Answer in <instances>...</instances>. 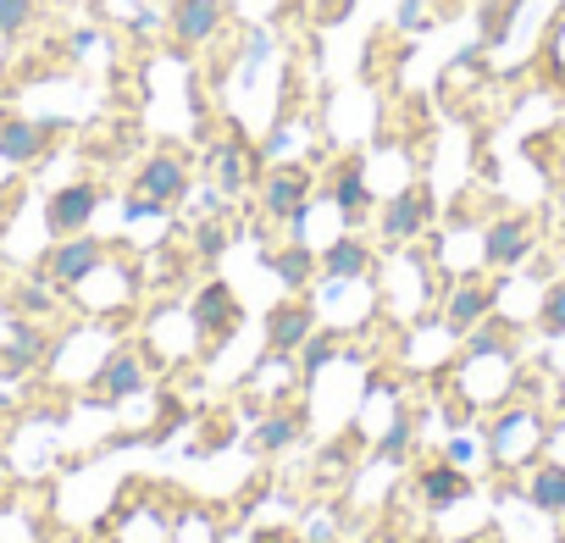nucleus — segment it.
<instances>
[{
  "label": "nucleus",
  "instance_id": "1",
  "mask_svg": "<svg viewBox=\"0 0 565 543\" xmlns=\"http://www.w3.org/2000/svg\"><path fill=\"white\" fill-rule=\"evenodd\" d=\"M189 322H194V339H200V350L205 355H216L233 333H238V322H244V306H238V295L222 284V278H211L194 300H189Z\"/></svg>",
  "mask_w": 565,
  "mask_h": 543
},
{
  "label": "nucleus",
  "instance_id": "2",
  "mask_svg": "<svg viewBox=\"0 0 565 543\" xmlns=\"http://www.w3.org/2000/svg\"><path fill=\"white\" fill-rule=\"evenodd\" d=\"M311 167H300V161H289V167H271L266 178H260V211L271 216V222H289L295 233L306 227V205H311Z\"/></svg>",
  "mask_w": 565,
  "mask_h": 543
},
{
  "label": "nucleus",
  "instance_id": "3",
  "mask_svg": "<svg viewBox=\"0 0 565 543\" xmlns=\"http://www.w3.org/2000/svg\"><path fill=\"white\" fill-rule=\"evenodd\" d=\"M100 266H106V244L84 227V233L56 238V244L45 249V284H51V289H78V284L95 278Z\"/></svg>",
  "mask_w": 565,
  "mask_h": 543
},
{
  "label": "nucleus",
  "instance_id": "4",
  "mask_svg": "<svg viewBox=\"0 0 565 543\" xmlns=\"http://www.w3.org/2000/svg\"><path fill=\"white\" fill-rule=\"evenodd\" d=\"M532 249H537V222L526 211H504L482 227V266H493V272L521 266Z\"/></svg>",
  "mask_w": 565,
  "mask_h": 543
},
{
  "label": "nucleus",
  "instance_id": "5",
  "mask_svg": "<svg viewBox=\"0 0 565 543\" xmlns=\"http://www.w3.org/2000/svg\"><path fill=\"white\" fill-rule=\"evenodd\" d=\"M100 200H106V189H100L95 178L62 183V189L45 200V233H51V238H73V233H84V227L95 222Z\"/></svg>",
  "mask_w": 565,
  "mask_h": 543
},
{
  "label": "nucleus",
  "instance_id": "6",
  "mask_svg": "<svg viewBox=\"0 0 565 543\" xmlns=\"http://www.w3.org/2000/svg\"><path fill=\"white\" fill-rule=\"evenodd\" d=\"M145 388H150L145 355H139L134 344H122V350H111V355L100 361V372L89 377V405H122V400H134V394H145Z\"/></svg>",
  "mask_w": 565,
  "mask_h": 543
},
{
  "label": "nucleus",
  "instance_id": "7",
  "mask_svg": "<svg viewBox=\"0 0 565 543\" xmlns=\"http://www.w3.org/2000/svg\"><path fill=\"white\" fill-rule=\"evenodd\" d=\"M433 211H438V200H433V189L427 183H411V189H399L388 205H383V216H377V233H383V244L394 249V244H411L427 222H433Z\"/></svg>",
  "mask_w": 565,
  "mask_h": 543
},
{
  "label": "nucleus",
  "instance_id": "8",
  "mask_svg": "<svg viewBox=\"0 0 565 543\" xmlns=\"http://www.w3.org/2000/svg\"><path fill=\"white\" fill-rule=\"evenodd\" d=\"M227 23V0H172V12H167V29L178 40V51H200L222 34Z\"/></svg>",
  "mask_w": 565,
  "mask_h": 543
},
{
  "label": "nucleus",
  "instance_id": "9",
  "mask_svg": "<svg viewBox=\"0 0 565 543\" xmlns=\"http://www.w3.org/2000/svg\"><path fill=\"white\" fill-rule=\"evenodd\" d=\"M62 134V123H34V117H0V161L7 167H34L51 139Z\"/></svg>",
  "mask_w": 565,
  "mask_h": 543
},
{
  "label": "nucleus",
  "instance_id": "10",
  "mask_svg": "<svg viewBox=\"0 0 565 543\" xmlns=\"http://www.w3.org/2000/svg\"><path fill=\"white\" fill-rule=\"evenodd\" d=\"M189 161L178 156V150H156V156H145V167L134 172V189L139 194H150V200H161V205H178L183 194H189Z\"/></svg>",
  "mask_w": 565,
  "mask_h": 543
},
{
  "label": "nucleus",
  "instance_id": "11",
  "mask_svg": "<svg viewBox=\"0 0 565 543\" xmlns=\"http://www.w3.org/2000/svg\"><path fill=\"white\" fill-rule=\"evenodd\" d=\"M317 333V306L311 300H282L266 311V344L271 355H300V344Z\"/></svg>",
  "mask_w": 565,
  "mask_h": 543
},
{
  "label": "nucleus",
  "instance_id": "12",
  "mask_svg": "<svg viewBox=\"0 0 565 543\" xmlns=\"http://www.w3.org/2000/svg\"><path fill=\"white\" fill-rule=\"evenodd\" d=\"M205 167H211V178H216L222 194H244V189L255 183V150H249L238 134L216 139V145L205 150Z\"/></svg>",
  "mask_w": 565,
  "mask_h": 543
},
{
  "label": "nucleus",
  "instance_id": "13",
  "mask_svg": "<svg viewBox=\"0 0 565 543\" xmlns=\"http://www.w3.org/2000/svg\"><path fill=\"white\" fill-rule=\"evenodd\" d=\"M333 205H339V216H344L350 227L372 216V183H366V156H344V161H339V172H333Z\"/></svg>",
  "mask_w": 565,
  "mask_h": 543
},
{
  "label": "nucleus",
  "instance_id": "14",
  "mask_svg": "<svg viewBox=\"0 0 565 543\" xmlns=\"http://www.w3.org/2000/svg\"><path fill=\"white\" fill-rule=\"evenodd\" d=\"M537 438H543V433H537V416H532V411H510V416H499V422H493L488 449H493V460H499V466H515V449H521V455H532V449H537Z\"/></svg>",
  "mask_w": 565,
  "mask_h": 543
},
{
  "label": "nucleus",
  "instance_id": "15",
  "mask_svg": "<svg viewBox=\"0 0 565 543\" xmlns=\"http://www.w3.org/2000/svg\"><path fill=\"white\" fill-rule=\"evenodd\" d=\"M493 300H499V289L493 284H460L455 295H449V306H444V328L449 333H471L477 322H488V311H493Z\"/></svg>",
  "mask_w": 565,
  "mask_h": 543
},
{
  "label": "nucleus",
  "instance_id": "16",
  "mask_svg": "<svg viewBox=\"0 0 565 543\" xmlns=\"http://www.w3.org/2000/svg\"><path fill=\"white\" fill-rule=\"evenodd\" d=\"M416 493H422L427 510H449V504H460V499L471 493V477H466L455 460H438V466H427V471L416 477Z\"/></svg>",
  "mask_w": 565,
  "mask_h": 543
},
{
  "label": "nucleus",
  "instance_id": "17",
  "mask_svg": "<svg viewBox=\"0 0 565 543\" xmlns=\"http://www.w3.org/2000/svg\"><path fill=\"white\" fill-rule=\"evenodd\" d=\"M322 272H328V278H339V284L366 278V272H372V244H366L361 233H339V238L322 249Z\"/></svg>",
  "mask_w": 565,
  "mask_h": 543
},
{
  "label": "nucleus",
  "instance_id": "18",
  "mask_svg": "<svg viewBox=\"0 0 565 543\" xmlns=\"http://www.w3.org/2000/svg\"><path fill=\"white\" fill-rule=\"evenodd\" d=\"M266 266L282 278V289L300 295V289L317 278V272H322V255H311L306 244H282V249H271V255H266Z\"/></svg>",
  "mask_w": 565,
  "mask_h": 543
},
{
  "label": "nucleus",
  "instance_id": "19",
  "mask_svg": "<svg viewBox=\"0 0 565 543\" xmlns=\"http://www.w3.org/2000/svg\"><path fill=\"white\" fill-rule=\"evenodd\" d=\"M45 361V333L40 328H29L23 317L12 322V339H7V350H0V366H7L12 377H23V372H34Z\"/></svg>",
  "mask_w": 565,
  "mask_h": 543
},
{
  "label": "nucleus",
  "instance_id": "20",
  "mask_svg": "<svg viewBox=\"0 0 565 543\" xmlns=\"http://www.w3.org/2000/svg\"><path fill=\"white\" fill-rule=\"evenodd\" d=\"M306 411H277V416H266L260 427H255V449L260 455H282V449H295L300 438H306Z\"/></svg>",
  "mask_w": 565,
  "mask_h": 543
},
{
  "label": "nucleus",
  "instance_id": "21",
  "mask_svg": "<svg viewBox=\"0 0 565 543\" xmlns=\"http://www.w3.org/2000/svg\"><path fill=\"white\" fill-rule=\"evenodd\" d=\"M521 7H526V0H477V45L482 51L504 45L510 40V23L521 18Z\"/></svg>",
  "mask_w": 565,
  "mask_h": 543
},
{
  "label": "nucleus",
  "instance_id": "22",
  "mask_svg": "<svg viewBox=\"0 0 565 543\" xmlns=\"http://www.w3.org/2000/svg\"><path fill=\"white\" fill-rule=\"evenodd\" d=\"M526 499L543 510V515H565V466L559 460H543L526 482Z\"/></svg>",
  "mask_w": 565,
  "mask_h": 543
},
{
  "label": "nucleus",
  "instance_id": "23",
  "mask_svg": "<svg viewBox=\"0 0 565 543\" xmlns=\"http://www.w3.org/2000/svg\"><path fill=\"white\" fill-rule=\"evenodd\" d=\"M333 355H339V339H333V333H311V339L300 344V383H317V372H322Z\"/></svg>",
  "mask_w": 565,
  "mask_h": 543
},
{
  "label": "nucleus",
  "instance_id": "24",
  "mask_svg": "<svg viewBox=\"0 0 565 543\" xmlns=\"http://www.w3.org/2000/svg\"><path fill=\"white\" fill-rule=\"evenodd\" d=\"M537 328H543L548 339H565V278H554V284L543 289V300H537Z\"/></svg>",
  "mask_w": 565,
  "mask_h": 543
},
{
  "label": "nucleus",
  "instance_id": "25",
  "mask_svg": "<svg viewBox=\"0 0 565 543\" xmlns=\"http://www.w3.org/2000/svg\"><path fill=\"white\" fill-rule=\"evenodd\" d=\"M34 18H40V0H0V40L29 34Z\"/></svg>",
  "mask_w": 565,
  "mask_h": 543
},
{
  "label": "nucleus",
  "instance_id": "26",
  "mask_svg": "<svg viewBox=\"0 0 565 543\" xmlns=\"http://www.w3.org/2000/svg\"><path fill=\"white\" fill-rule=\"evenodd\" d=\"M405 449H411V411H399V416H394L388 438L377 444V460H405Z\"/></svg>",
  "mask_w": 565,
  "mask_h": 543
},
{
  "label": "nucleus",
  "instance_id": "27",
  "mask_svg": "<svg viewBox=\"0 0 565 543\" xmlns=\"http://www.w3.org/2000/svg\"><path fill=\"white\" fill-rule=\"evenodd\" d=\"M194 249H200L205 260H216V255L227 249V227H222V222H200V233H194Z\"/></svg>",
  "mask_w": 565,
  "mask_h": 543
},
{
  "label": "nucleus",
  "instance_id": "28",
  "mask_svg": "<svg viewBox=\"0 0 565 543\" xmlns=\"http://www.w3.org/2000/svg\"><path fill=\"white\" fill-rule=\"evenodd\" d=\"M56 300H51V289L45 284H29V289H18V311H34V317H45Z\"/></svg>",
  "mask_w": 565,
  "mask_h": 543
},
{
  "label": "nucleus",
  "instance_id": "29",
  "mask_svg": "<svg viewBox=\"0 0 565 543\" xmlns=\"http://www.w3.org/2000/svg\"><path fill=\"white\" fill-rule=\"evenodd\" d=\"M355 7H361V0H317V23H322V29H333V23H344Z\"/></svg>",
  "mask_w": 565,
  "mask_h": 543
},
{
  "label": "nucleus",
  "instance_id": "30",
  "mask_svg": "<svg viewBox=\"0 0 565 543\" xmlns=\"http://www.w3.org/2000/svg\"><path fill=\"white\" fill-rule=\"evenodd\" d=\"M122 216H128V222H139V216H167V205L134 189V194H128V205H122Z\"/></svg>",
  "mask_w": 565,
  "mask_h": 543
},
{
  "label": "nucleus",
  "instance_id": "31",
  "mask_svg": "<svg viewBox=\"0 0 565 543\" xmlns=\"http://www.w3.org/2000/svg\"><path fill=\"white\" fill-rule=\"evenodd\" d=\"M427 7L433 0H399V29H427Z\"/></svg>",
  "mask_w": 565,
  "mask_h": 543
},
{
  "label": "nucleus",
  "instance_id": "32",
  "mask_svg": "<svg viewBox=\"0 0 565 543\" xmlns=\"http://www.w3.org/2000/svg\"><path fill=\"white\" fill-rule=\"evenodd\" d=\"M12 216H18V189H0V238L12 233Z\"/></svg>",
  "mask_w": 565,
  "mask_h": 543
},
{
  "label": "nucleus",
  "instance_id": "33",
  "mask_svg": "<svg viewBox=\"0 0 565 543\" xmlns=\"http://www.w3.org/2000/svg\"><path fill=\"white\" fill-rule=\"evenodd\" d=\"M249 543H295V537L282 532V526H255V532H249Z\"/></svg>",
  "mask_w": 565,
  "mask_h": 543
},
{
  "label": "nucleus",
  "instance_id": "34",
  "mask_svg": "<svg viewBox=\"0 0 565 543\" xmlns=\"http://www.w3.org/2000/svg\"><path fill=\"white\" fill-rule=\"evenodd\" d=\"M449 460H455V466H460V460H471V444H466V438H455V444H449Z\"/></svg>",
  "mask_w": 565,
  "mask_h": 543
},
{
  "label": "nucleus",
  "instance_id": "35",
  "mask_svg": "<svg viewBox=\"0 0 565 543\" xmlns=\"http://www.w3.org/2000/svg\"><path fill=\"white\" fill-rule=\"evenodd\" d=\"M411 543H438V537H411Z\"/></svg>",
  "mask_w": 565,
  "mask_h": 543
},
{
  "label": "nucleus",
  "instance_id": "36",
  "mask_svg": "<svg viewBox=\"0 0 565 543\" xmlns=\"http://www.w3.org/2000/svg\"><path fill=\"white\" fill-rule=\"evenodd\" d=\"M433 7H444V0H433Z\"/></svg>",
  "mask_w": 565,
  "mask_h": 543
}]
</instances>
